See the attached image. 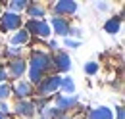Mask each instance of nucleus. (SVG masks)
I'll return each instance as SVG.
<instances>
[{
  "instance_id": "1",
  "label": "nucleus",
  "mask_w": 125,
  "mask_h": 119,
  "mask_svg": "<svg viewBox=\"0 0 125 119\" xmlns=\"http://www.w3.org/2000/svg\"><path fill=\"white\" fill-rule=\"evenodd\" d=\"M29 65H31L29 79H31V83H37V85H39V83L44 79V73L52 67V58H50L48 54H44V52H35L31 61H29Z\"/></svg>"
},
{
  "instance_id": "2",
  "label": "nucleus",
  "mask_w": 125,
  "mask_h": 119,
  "mask_svg": "<svg viewBox=\"0 0 125 119\" xmlns=\"http://www.w3.org/2000/svg\"><path fill=\"white\" fill-rule=\"evenodd\" d=\"M62 85V77L60 75H50V77H44L41 83H39V94L42 98H46L50 94H54L56 90L60 89Z\"/></svg>"
},
{
  "instance_id": "3",
  "label": "nucleus",
  "mask_w": 125,
  "mask_h": 119,
  "mask_svg": "<svg viewBox=\"0 0 125 119\" xmlns=\"http://www.w3.org/2000/svg\"><path fill=\"white\" fill-rule=\"evenodd\" d=\"M0 27L2 31H19L21 27V15L16 12H6V14L0 17Z\"/></svg>"
},
{
  "instance_id": "4",
  "label": "nucleus",
  "mask_w": 125,
  "mask_h": 119,
  "mask_svg": "<svg viewBox=\"0 0 125 119\" xmlns=\"http://www.w3.org/2000/svg\"><path fill=\"white\" fill-rule=\"evenodd\" d=\"M23 29L27 31L29 35L31 33L39 35V37H48L50 35V27L46 25V21H42V19H31V21H27V25Z\"/></svg>"
},
{
  "instance_id": "5",
  "label": "nucleus",
  "mask_w": 125,
  "mask_h": 119,
  "mask_svg": "<svg viewBox=\"0 0 125 119\" xmlns=\"http://www.w3.org/2000/svg\"><path fill=\"white\" fill-rule=\"evenodd\" d=\"M77 10V4L73 0H60L56 6H54V12L58 15H69V14H75Z\"/></svg>"
},
{
  "instance_id": "6",
  "label": "nucleus",
  "mask_w": 125,
  "mask_h": 119,
  "mask_svg": "<svg viewBox=\"0 0 125 119\" xmlns=\"http://www.w3.org/2000/svg\"><path fill=\"white\" fill-rule=\"evenodd\" d=\"M77 104V98L75 96H56V109L58 111H67L69 108H73V106Z\"/></svg>"
},
{
  "instance_id": "7",
  "label": "nucleus",
  "mask_w": 125,
  "mask_h": 119,
  "mask_svg": "<svg viewBox=\"0 0 125 119\" xmlns=\"http://www.w3.org/2000/svg\"><path fill=\"white\" fill-rule=\"evenodd\" d=\"M52 27H54V33H58V35H69V21L67 19H63V17H52Z\"/></svg>"
},
{
  "instance_id": "8",
  "label": "nucleus",
  "mask_w": 125,
  "mask_h": 119,
  "mask_svg": "<svg viewBox=\"0 0 125 119\" xmlns=\"http://www.w3.org/2000/svg\"><path fill=\"white\" fill-rule=\"evenodd\" d=\"M52 63H56V67L60 71H69V67H71V60H69V56L65 52H58L54 56V60H52Z\"/></svg>"
},
{
  "instance_id": "9",
  "label": "nucleus",
  "mask_w": 125,
  "mask_h": 119,
  "mask_svg": "<svg viewBox=\"0 0 125 119\" xmlns=\"http://www.w3.org/2000/svg\"><path fill=\"white\" fill-rule=\"evenodd\" d=\"M14 92H16L19 98H27V96L33 94V87H31L29 81H17L16 87H14Z\"/></svg>"
},
{
  "instance_id": "10",
  "label": "nucleus",
  "mask_w": 125,
  "mask_h": 119,
  "mask_svg": "<svg viewBox=\"0 0 125 119\" xmlns=\"http://www.w3.org/2000/svg\"><path fill=\"white\" fill-rule=\"evenodd\" d=\"M16 111L19 115H23V117H31L33 113H35V106L31 102H27V100H19L16 104Z\"/></svg>"
},
{
  "instance_id": "11",
  "label": "nucleus",
  "mask_w": 125,
  "mask_h": 119,
  "mask_svg": "<svg viewBox=\"0 0 125 119\" xmlns=\"http://www.w3.org/2000/svg\"><path fill=\"white\" fill-rule=\"evenodd\" d=\"M112 109L106 106H100V108H94L93 111L89 113V119H112Z\"/></svg>"
},
{
  "instance_id": "12",
  "label": "nucleus",
  "mask_w": 125,
  "mask_h": 119,
  "mask_svg": "<svg viewBox=\"0 0 125 119\" xmlns=\"http://www.w3.org/2000/svg\"><path fill=\"white\" fill-rule=\"evenodd\" d=\"M25 69H27V63H25L21 58L14 60V61L10 63V73L14 75V77H21V75L25 73Z\"/></svg>"
},
{
  "instance_id": "13",
  "label": "nucleus",
  "mask_w": 125,
  "mask_h": 119,
  "mask_svg": "<svg viewBox=\"0 0 125 119\" xmlns=\"http://www.w3.org/2000/svg\"><path fill=\"white\" fill-rule=\"evenodd\" d=\"M27 40H29V33H27L25 29H19L16 35L10 39V42H12L14 46H17V44H25Z\"/></svg>"
},
{
  "instance_id": "14",
  "label": "nucleus",
  "mask_w": 125,
  "mask_h": 119,
  "mask_svg": "<svg viewBox=\"0 0 125 119\" xmlns=\"http://www.w3.org/2000/svg\"><path fill=\"white\" fill-rule=\"evenodd\" d=\"M119 25H121V19H119V17H112V19L106 21L104 29H106V33H110V35H115V33L119 31Z\"/></svg>"
},
{
  "instance_id": "15",
  "label": "nucleus",
  "mask_w": 125,
  "mask_h": 119,
  "mask_svg": "<svg viewBox=\"0 0 125 119\" xmlns=\"http://www.w3.org/2000/svg\"><path fill=\"white\" fill-rule=\"evenodd\" d=\"M27 12L33 19H39V17H44V8L39 6V4H29L27 6Z\"/></svg>"
},
{
  "instance_id": "16",
  "label": "nucleus",
  "mask_w": 125,
  "mask_h": 119,
  "mask_svg": "<svg viewBox=\"0 0 125 119\" xmlns=\"http://www.w3.org/2000/svg\"><path fill=\"white\" fill-rule=\"evenodd\" d=\"M60 89H63L65 96H69V94H73V90H75V85H73V81H71L69 77H62V85H60Z\"/></svg>"
},
{
  "instance_id": "17",
  "label": "nucleus",
  "mask_w": 125,
  "mask_h": 119,
  "mask_svg": "<svg viewBox=\"0 0 125 119\" xmlns=\"http://www.w3.org/2000/svg\"><path fill=\"white\" fill-rule=\"evenodd\" d=\"M27 6H29V2H27V0H14V2H10L12 12H14V10H25Z\"/></svg>"
},
{
  "instance_id": "18",
  "label": "nucleus",
  "mask_w": 125,
  "mask_h": 119,
  "mask_svg": "<svg viewBox=\"0 0 125 119\" xmlns=\"http://www.w3.org/2000/svg\"><path fill=\"white\" fill-rule=\"evenodd\" d=\"M10 92H12V87L6 85V83H2V85H0V100H6V98L10 96Z\"/></svg>"
},
{
  "instance_id": "19",
  "label": "nucleus",
  "mask_w": 125,
  "mask_h": 119,
  "mask_svg": "<svg viewBox=\"0 0 125 119\" xmlns=\"http://www.w3.org/2000/svg\"><path fill=\"white\" fill-rule=\"evenodd\" d=\"M98 71V63L96 61H89L87 65H85V73H89V75H93Z\"/></svg>"
},
{
  "instance_id": "20",
  "label": "nucleus",
  "mask_w": 125,
  "mask_h": 119,
  "mask_svg": "<svg viewBox=\"0 0 125 119\" xmlns=\"http://www.w3.org/2000/svg\"><path fill=\"white\" fill-rule=\"evenodd\" d=\"M23 48H8L6 50V56H21Z\"/></svg>"
},
{
  "instance_id": "21",
  "label": "nucleus",
  "mask_w": 125,
  "mask_h": 119,
  "mask_svg": "<svg viewBox=\"0 0 125 119\" xmlns=\"http://www.w3.org/2000/svg\"><path fill=\"white\" fill-rule=\"evenodd\" d=\"M65 46H67V48H77V46H79V40H71V39H65Z\"/></svg>"
},
{
  "instance_id": "22",
  "label": "nucleus",
  "mask_w": 125,
  "mask_h": 119,
  "mask_svg": "<svg viewBox=\"0 0 125 119\" xmlns=\"http://www.w3.org/2000/svg\"><path fill=\"white\" fill-rule=\"evenodd\" d=\"M6 79H8V73H6V71L0 67V81H6Z\"/></svg>"
},
{
  "instance_id": "23",
  "label": "nucleus",
  "mask_w": 125,
  "mask_h": 119,
  "mask_svg": "<svg viewBox=\"0 0 125 119\" xmlns=\"http://www.w3.org/2000/svg\"><path fill=\"white\" fill-rule=\"evenodd\" d=\"M0 109H2V111H0L2 115H4V113H8V106H6V104H0Z\"/></svg>"
},
{
  "instance_id": "24",
  "label": "nucleus",
  "mask_w": 125,
  "mask_h": 119,
  "mask_svg": "<svg viewBox=\"0 0 125 119\" xmlns=\"http://www.w3.org/2000/svg\"><path fill=\"white\" fill-rule=\"evenodd\" d=\"M117 119H123V108L121 106L117 108Z\"/></svg>"
},
{
  "instance_id": "25",
  "label": "nucleus",
  "mask_w": 125,
  "mask_h": 119,
  "mask_svg": "<svg viewBox=\"0 0 125 119\" xmlns=\"http://www.w3.org/2000/svg\"><path fill=\"white\" fill-rule=\"evenodd\" d=\"M50 48H52V50H56V48H58V42H56V40H52V42H50Z\"/></svg>"
},
{
  "instance_id": "26",
  "label": "nucleus",
  "mask_w": 125,
  "mask_h": 119,
  "mask_svg": "<svg viewBox=\"0 0 125 119\" xmlns=\"http://www.w3.org/2000/svg\"><path fill=\"white\" fill-rule=\"evenodd\" d=\"M0 119H4V115H2V113H0Z\"/></svg>"
},
{
  "instance_id": "27",
  "label": "nucleus",
  "mask_w": 125,
  "mask_h": 119,
  "mask_svg": "<svg viewBox=\"0 0 125 119\" xmlns=\"http://www.w3.org/2000/svg\"><path fill=\"white\" fill-rule=\"evenodd\" d=\"M0 12H2V8H0Z\"/></svg>"
}]
</instances>
